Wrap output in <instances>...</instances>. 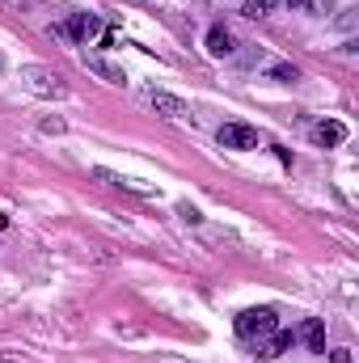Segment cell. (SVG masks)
I'll return each instance as SVG.
<instances>
[{
  "mask_svg": "<svg viewBox=\"0 0 359 363\" xmlns=\"http://www.w3.org/2000/svg\"><path fill=\"white\" fill-rule=\"evenodd\" d=\"M279 330V321H275V313L270 308H245V313H237V338L241 342H258V338H267Z\"/></svg>",
  "mask_w": 359,
  "mask_h": 363,
  "instance_id": "1",
  "label": "cell"
},
{
  "mask_svg": "<svg viewBox=\"0 0 359 363\" xmlns=\"http://www.w3.org/2000/svg\"><path fill=\"white\" fill-rule=\"evenodd\" d=\"M21 85L34 93V97H64L60 72L47 68V64H26V68H21Z\"/></svg>",
  "mask_w": 359,
  "mask_h": 363,
  "instance_id": "2",
  "label": "cell"
},
{
  "mask_svg": "<svg viewBox=\"0 0 359 363\" xmlns=\"http://www.w3.org/2000/svg\"><path fill=\"white\" fill-rule=\"evenodd\" d=\"M93 34H101V21H97L93 13H72L64 26H51V38H64V43H72V47H85Z\"/></svg>",
  "mask_w": 359,
  "mask_h": 363,
  "instance_id": "3",
  "label": "cell"
},
{
  "mask_svg": "<svg viewBox=\"0 0 359 363\" xmlns=\"http://www.w3.org/2000/svg\"><path fill=\"white\" fill-rule=\"evenodd\" d=\"M216 140H220V148H237V152L258 148V131H254L250 123H224V127L216 131Z\"/></svg>",
  "mask_w": 359,
  "mask_h": 363,
  "instance_id": "4",
  "label": "cell"
},
{
  "mask_svg": "<svg viewBox=\"0 0 359 363\" xmlns=\"http://www.w3.org/2000/svg\"><path fill=\"white\" fill-rule=\"evenodd\" d=\"M144 101H148L161 118H190V106H186L182 97H174V93H165V89H144Z\"/></svg>",
  "mask_w": 359,
  "mask_h": 363,
  "instance_id": "5",
  "label": "cell"
},
{
  "mask_svg": "<svg viewBox=\"0 0 359 363\" xmlns=\"http://www.w3.org/2000/svg\"><path fill=\"white\" fill-rule=\"evenodd\" d=\"M292 347H296V334H292V330H275V334H267V338L254 342L250 355H258V359H279V355L292 351Z\"/></svg>",
  "mask_w": 359,
  "mask_h": 363,
  "instance_id": "6",
  "label": "cell"
},
{
  "mask_svg": "<svg viewBox=\"0 0 359 363\" xmlns=\"http://www.w3.org/2000/svg\"><path fill=\"white\" fill-rule=\"evenodd\" d=\"M81 64H85L89 72H97L101 81H110V85H127V72H123L118 64H110L106 55H97V51H81Z\"/></svg>",
  "mask_w": 359,
  "mask_h": 363,
  "instance_id": "7",
  "label": "cell"
},
{
  "mask_svg": "<svg viewBox=\"0 0 359 363\" xmlns=\"http://www.w3.org/2000/svg\"><path fill=\"white\" fill-rule=\"evenodd\" d=\"M207 55H211V60H233V55H237V38H233V30H224L220 21L207 30Z\"/></svg>",
  "mask_w": 359,
  "mask_h": 363,
  "instance_id": "8",
  "label": "cell"
},
{
  "mask_svg": "<svg viewBox=\"0 0 359 363\" xmlns=\"http://www.w3.org/2000/svg\"><path fill=\"white\" fill-rule=\"evenodd\" d=\"M309 135H313V144H317V148H338V144L347 140V127H343L338 118H321Z\"/></svg>",
  "mask_w": 359,
  "mask_h": 363,
  "instance_id": "9",
  "label": "cell"
},
{
  "mask_svg": "<svg viewBox=\"0 0 359 363\" xmlns=\"http://www.w3.org/2000/svg\"><path fill=\"white\" fill-rule=\"evenodd\" d=\"M300 338L309 342V351H317V355H326V325H321L317 317H309V321H304V330H300Z\"/></svg>",
  "mask_w": 359,
  "mask_h": 363,
  "instance_id": "10",
  "label": "cell"
},
{
  "mask_svg": "<svg viewBox=\"0 0 359 363\" xmlns=\"http://www.w3.org/2000/svg\"><path fill=\"white\" fill-rule=\"evenodd\" d=\"M275 4H279V0H245V9H241V13H245V17H267Z\"/></svg>",
  "mask_w": 359,
  "mask_h": 363,
  "instance_id": "11",
  "label": "cell"
},
{
  "mask_svg": "<svg viewBox=\"0 0 359 363\" xmlns=\"http://www.w3.org/2000/svg\"><path fill=\"white\" fill-rule=\"evenodd\" d=\"M270 72H275V77H279V81H300V72H296V68H292V64H275V68H270Z\"/></svg>",
  "mask_w": 359,
  "mask_h": 363,
  "instance_id": "12",
  "label": "cell"
},
{
  "mask_svg": "<svg viewBox=\"0 0 359 363\" xmlns=\"http://www.w3.org/2000/svg\"><path fill=\"white\" fill-rule=\"evenodd\" d=\"M330 359H334V363H351V355H347V351H334Z\"/></svg>",
  "mask_w": 359,
  "mask_h": 363,
  "instance_id": "13",
  "label": "cell"
},
{
  "mask_svg": "<svg viewBox=\"0 0 359 363\" xmlns=\"http://www.w3.org/2000/svg\"><path fill=\"white\" fill-rule=\"evenodd\" d=\"M287 4H292V9H304V4H309V0H287Z\"/></svg>",
  "mask_w": 359,
  "mask_h": 363,
  "instance_id": "14",
  "label": "cell"
}]
</instances>
